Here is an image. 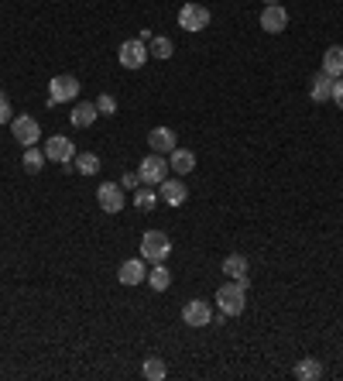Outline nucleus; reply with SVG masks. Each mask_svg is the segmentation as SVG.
Returning <instances> with one entry per match:
<instances>
[{
	"mask_svg": "<svg viewBox=\"0 0 343 381\" xmlns=\"http://www.w3.org/2000/svg\"><path fill=\"white\" fill-rule=\"evenodd\" d=\"M216 306H220L223 316H241L244 306H247V289H244L241 282H227V285H220V289H216Z\"/></svg>",
	"mask_w": 343,
	"mask_h": 381,
	"instance_id": "1",
	"label": "nucleus"
},
{
	"mask_svg": "<svg viewBox=\"0 0 343 381\" xmlns=\"http://www.w3.org/2000/svg\"><path fill=\"white\" fill-rule=\"evenodd\" d=\"M169 254H172V241L165 230H148V234L141 237V257H144V261L162 264Z\"/></svg>",
	"mask_w": 343,
	"mask_h": 381,
	"instance_id": "2",
	"label": "nucleus"
},
{
	"mask_svg": "<svg viewBox=\"0 0 343 381\" xmlns=\"http://www.w3.org/2000/svg\"><path fill=\"white\" fill-rule=\"evenodd\" d=\"M48 89H52L48 107H59V103H69V100H76V96H79V80L66 73V76H55V80L48 83Z\"/></svg>",
	"mask_w": 343,
	"mask_h": 381,
	"instance_id": "3",
	"label": "nucleus"
},
{
	"mask_svg": "<svg viewBox=\"0 0 343 381\" xmlns=\"http://www.w3.org/2000/svg\"><path fill=\"white\" fill-rule=\"evenodd\" d=\"M137 179H141V186H158L162 179H169V162H165L158 151H151V155L141 162V169H137Z\"/></svg>",
	"mask_w": 343,
	"mask_h": 381,
	"instance_id": "4",
	"label": "nucleus"
},
{
	"mask_svg": "<svg viewBox=\"0 0 343 381\" xmlns=\"http://www.w3.org/2000/svg\"><path fill=\"white\" fill-rule=\"evenodd\" d=\"M178 28H185V31H203V28H210V7H203V3H182V10H178Z\"/></svg>",
	"mask_w": 343,
	"mask_h": 381,
	"instance_id": "5",
	"label": "nucleus"
},
{
	"mask_svg": "<svg viewBox=\"0 0 343 381\" xmlns=\"http://www.w3.org/2000/svg\"><path fill=\"white\" fill-rule=\"evenodd\" d=\"M148 55H151V48L141 42V38H130V42H124L117 48V62H121L124 69H141Z\"/></svg>",
	"mask_w": 343,
	"mask_h": 381,
	"instance_id": "6",
	"label": "nucleus"
},
{
	"mask_svg": "<svg viewBox=\"0 0 343 381\" xmlns=\"http://www.w3.org/2000/svg\"><path fill=\"white\" fill-rule=\"evenodd\" d=\"M45 158H48V162H55V165H66V162H73V158H76L73 137H66V134H55V137H48V141H45Z\"/></svg>",
	"mask_w": 343,
	"mask_h": 381,
	"instance_id": "7",
	"label": "nucleus"
},
{
	"mask_svg": "<svg viewBox=\"0 0 343 381\" xmlns=\"http://www.w3.org/2000/svg\"><path fill=\"white\" fill-rule=\"evenodd\" d=\"M182 320H185V327H192V330H203V327H210V323H213L210 302H203V299H189V302L182 306Z\"/></svg>",
	"mask_w": 343,
	"mask_h": 381,
	"instance_id": "8",
	"label": "nucleus"
},
{
	"mask_svg": "<svg viewBox=\"0 0 343 381\" xmlns=\"http://www.w3.org/2000/svg\"><path fill=\"white\" fill-rule=\"evenodd\" d=\"M261 28H264L268 35H282V31L289 28V10H285L282 3H264V10H261Z\"/></svg>",
	"mask_w": 343,
	"mask_h": 381,
	"instance_id": "9",
	"label": "nucleus"
},
{
	"mask_svg": "<svg viewBox=\"0 0 343 381\" xmlns=\"http://www.w3.org/2000/svg\"><path fill=\"white\" fill-rule=\"evenodd\" d=\"M96 203H100V210L103 213H121L124 210V186L103 182V186L96 189Z\"/></svg>",
	"mask_w": 343,
	"mask_h": 381,
	"instance_id": "10",
	"label": "nucleus"
},
{
	"mask_svg": "<svg viewBox=\"0 0 343 381\" xmlns=\"http://www.w3.org/2000/svg\"><path fill=\"white\" fill-rule=\"evenodd\" d=\"M10 134L24 144V148H31L38 137H42V127H38V121L35 117H28V114H21V117H14L10 121Z\"/></svg>",
	"mask_w": 343,
	"mask_h": 381,
	"instance_id": "11",
	"label": "nucleus"
},
{
	"mask_svg": "<svg viewBox=\"0 0 343 381\" xmlns=\"http://www.w3.org/2000/svg\"><path fill=\"white\" fill-rule=\"evenodd\" d=\"M158 200L169 203V207H182V203L189 200V189H185V182H178V179H162V182H158Z\"/></svg>",
	"mask_w": 343,
	"mask_h": 381,
	"instance_id": "12",
	"label": "nucleus"
},
{
	"mask_svg": "<svg viewBox=\"0 0 343 381\" xmlns=\"http://www.w3.org/2000/svg\"><path fill=\"white\" fill-rule=\"evenodd\" d=\"M223 275H230L234 282H241L244 289L251 285V275H247V257L244 254H227L223 257Z\"/></svg>",
	"mask_w": 343,
	"mask_h": 381,
	"instance_id": "13",
	"label": "nucleus"
},
{
	"mask_svg": "<svg viewBox=\"0 0 343 381\" xmlns=\"http://www.w3.org/2000/svg\"><path fill=\"white\" fill-rule=\"evenodd\" d=\"M117 278H121V285H141L144 278H148V271H144V257H130L121 264V271H117Z\"/></svg>",
	"mask_w": 343,
	"mask_h": 381,
	"instance_id": "14",
	"label": "nucleus"
},
{
	"mask_svg": "<svg viewBox=\"0 0 343 381\" xmlns=\"http://www.w3.org/2000/svg\"><path fill=\"white\" fill-rule=\"evenodd\" d=\"M148 144H151V151H158V155H172V151H175V130H172V127H155V130L148 134Z\"/></svg>",
	"mask_w": 343,
	"mask_h": 381,
	"instance_id": "15",
	"label": "nucleus"
},
{
	"mask_svg": "<svg viewBox=\"0 0 343 381\" xmlns=\"http://www.w3.org/2000/svg\"><path fill=\"white\" fill-rule=\"evenodd\" d=\"M309 96H312V103H326V100L333 96V76L316 73V76L309 80Z\"/></svg>",
	"mask_w": 343,
	"mask_h": 381,
	"instance_id": "16",
	"label": "nucleus"
},
{
	"mask_svg": "<svg viewBox=\"0 0 343 381\" xmlns=\"http://www.w3.org/2000/svg\"><path fill=\"white\" fill-rule=\"evenodd\" d=\"M169 169L175 172V175H189V172L196 169V155H192L189 148H175L169 155Z\"/></svg>",
	"mask_w": 343,
	"mask_h": 381,
	"instance_id": "17",
	"label": "nucleus"
},
{
	"mask_svg": "<svg viewBox=\"0 0 343 381\" xmlns=\"http://www.w3.org/2000/svg\"><path fill=\"white\" fill-rule=\"evenodd\" d=\"M323 73H326V76H333V80H340V76H343V45L326 48V55H323Z\"/></svg>",
	"mask_w": 343,
	"mask_h": 381,
	"instance_id": "18",
	"label": "nucleus"
},
{
	"mask_svg": "<svg viewBox=\"0 0 343 381\" xmlns=\"http://www.w3.org/2000/svg\"><path fill=\"white\" fill-rule=\"evenodd\" d=\"M100 117V110H96V103H76V110L69 114V121L73 127H89L93 121Z\"/></svg>",
	"mask_w": 343,
	"mask_h": 381,
	"instance_id": "19",
	"label": "nucleus"
},
{
	"mask_svg": "<svg viewBox=\"0 0 343 381\" xmlns=\"http://www.w3.org/2000/svg\"><path fill=\"white\" fill-rule=\"evenodd\" d=\"M296 378H299V381H316V378H323V364H319L316 357H302L299 364H296Z\"/></svg>",
	"mask_w": 343,
	"mask_h": 381,
	"instance_id": "20",
	"label": "nucleus"
},
{
	"mask_svg": "<svg viewBox=\"0 0 343 381\" xmlns=\"http://www.w3.org/2000/svg\"><path fill=\"white\" fill-rule=\"evenodd\" d=\"M148 285H151L155 292H165V289L172 285V271L165 268V261H162V264H155V268L148 271Z\"/></svg>",
	"mask_w": 343,
	"mask_h": 381,
	"instance_id": "21",
	"label": "nucleus"
},
{
	"mask_svg": "<svg viewBox=\"0 0 343 381\" xmlns=\"http://www.w3.org/2000/svg\"><path fill=\"white\" fill-rule=\"evenodd\" d=\"M141 375H144L148 381H162L165 375H169V368H165V361H162V357H144Z\"/></svg>",
	"mask_w": 343,
	"mask_h": 381,
	"instance_id": "22",
	"label": "nucleus"
},
{
	"mask_svg": "<svg viewBox=\"0 0 343 381\" xmlns=\"http://www.w3.org/2000/svg\"><path fill=\"white\" fill-rule=\"evenodd\" d=\"M155 203H158V193H151V189H148V186H141V189H137V193H134V207H137V210H155Z\"/></svg>",
	"mask_w": 343,
	"mask_h": 381,
	"instance_id": "23",
	"label": "nucleus"
},
{
	"mask_svg": "<svg viewBox=\"0 0 343 381\" xmlns=\"http://www.w3.org/2000/svg\"><path fill=\"white\" fill-rule=\"evenodd\" d=\"M151 55H155V59H172V55H175V45H172V38H165V35H155V38H151Z\"/></svg>",
	"mask_w": 343,
	"mask_h": 381,
	"instance_id": "24",
	"label": "nucleus"
},
{
	"mask_svg": "<svg viewBox=\"0 0 343 381\" xmlns=\"http://www.w3.org/2000/svg\"><path fill=\"white\" fill-rule=\"evenodd\" d=\"M42 169H45V151H38V148L31 144V148L24 151V172L35 175V172H42Z\"/></svg>",
	"mask_w": 343,
	"mask_h": 381,
	"instance_id": "25",
	"label": "nucleus"
},
{
	"mask_svg": "<svg viewBox=\"0 0 343 381\" xmlns=\"http://www.w3.org/2000/svg\"><path fill=\"white\" fill-rule=\"evenodd\" d=\"M76 169L83 172V175H96V172H100V158L89 155V151H86V155H76Z\"/></svg>",
	"mask_w": 343,
	"mask_h": 381,
	"instance_id": "26",
	"label": "nucleus"
},
{
	"mask_svg": "<svg viewBox=\"0 0 343 381\" xmlns=\"http://www.w3.org/2000/svg\"><path fill=\"white\" fill-rule=\"evenodd\" d=\"M96 110H100L103 117H117V100H114L110 93H103V96H96Z\"/></svg>",
	"mask_w": 343,
	"mask_h": 381,
	"instance_id": "27",
	"label": "nucleus"
},
{
	"mask_svg": "<svg viewBox=\"0 0 343 381\" xmlns=\"http://www.w3.org/2000/svg\"><path fill=\"white\" fill-rule=\"evenodd\" d=\"M330 100H337V107L343 110V76L340 80H333V96H330Z\"/></svg>",
	"mask_w": 343,
	"mask_h": 381,
	"instance_id": "28",
	"label": "nucleus"
},
{
	"mask_svg": "<svg viewBox=\"0 0 343 381\" xmlns=\"http://www.w3.org/2000/svg\"><path fill=\"white\" fill-rule=\"evenodd\" d=\"M121 186H124V189H137V186H141V179H137V172H128Z\"/></svg>",
	"mask_w": 343,
	"mask_h": 381,
	"instance_id": "29",
	"label": "nucleus"
},
{
	"mask_svg": "<svg viewBox=\"0 0 343 381\" xmlns=\"http://www.w3.org/2000/svg\"><path fill=\"white\" fill-rule=\"evenodd\" d=\"M7 117H10V103H7V96L0 93V124H7Z\"/></svg>",
	"mask_w": 343,
	"mask_h": 381,
	"instance_id": "30",
	"label": "nucleus"
},
{
	"mask_svg": "<svg viewBox=\"0 0 343 381\" xmlns=\"http://www.w3.org/2000/svg\"><path fill=\"white\" fill-rule=\"evenodd\" d=\"M264 3H278V0H264Z\"/></svg>",
	"mask_w": 343,
	"mask_h": 381,
	"instance_id": "31",
	"label": "nucleus"
}]
</instances>
